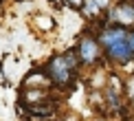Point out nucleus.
Returning a JSON list of instances; mask_svg holds the SVG:
<instances>
[{
    "instance_id": "obj_1",
    "label": "nucleus",
    "mask_w": 134,
    "mask_h": 121,
    "mask_svg": "<svg viewBox=\"0 0 134 121\" xmlns=\"http://www.w3.org/2000/svg\"><path fill=\"white\" fill-rule=\"evenodd\" d=\"M97 42L101 44L103 57L108 62H112L116 66H127L134 62V55L127 42V29L123 26H114V24H105L97 31Z\"/></svg>"
},
{
    "instance_id": "obj_2",
    "label": "nucleus",
    "mask_w": 134,
    "mask_h": 121,
    "mask_svg": "<svg viewBox=\"0 0 134 121\" xmlns=\"http://www.w3.org/2000/svg\"><path fill=\"white\" fill-rule=\"evenodd\" d=\"M44 73L51 79V86L64 88V90L72 86V81H75V77H77V73L68 66L64 55H53V57L48 59V64L44 66Z\"/></svg>"
},
{
    "instance_id": "obj_3",
    "label": "nucleus",
    "mask_w": 134,
    "mask_h": 121,
    "mask_svg": "<svg viewBox=\"0 0 134 121\" xmlns=\"http://www.w3.org/2000/svg\"><path fill=\"white\" fill-rule=\"evenodd\" d=\"M75 51H77V57H79L81 66H99V64L103 62L101 44L97 42V37H94V35H83Z\"/></svg>"
},
{
    "instance_id": "obj_4",
    "label": "nucleus",
    "mask_w": 134,
    "mask_h": 121,
    "mask_svg": "<svg viewBox=\"0 0 134 121\" xmlns=\"http://www.w3.org/2000/svg\"><path fill=\"white\" fill-rule=\"evenodd\" d=\"M48 86H51V79L44 73V68L42 70H31V73L24 77V88H44V90H46Z\"/></svg>"
},
{
    "instance_id": "obj_5",
    "label": "nucleus",
    "mask_w": 134,
    "mask_h": 121,
    "mask_svg": "<svg viewBox=\"0 0 134 121\" xmlns=\"http://www.w3.org/2000/svg\"><path fill=\"white\" fill-rule=\"evenodd\" d=\"M48 92L44 88H24L22 92V103L24 106H33V103H40V101H46Z\"/></svg>"
},
{
    "instance_id": "obj_6",
    "label": "nucleus",
    "mask_w": 134,
    "mask_h": 121,
    "mask_svg": "<svg viewBox=\"0 0 134 121\" xmlns=\"http://www.w3.org/2000/svg\"><path fill=\"white\" fill-rule=\"evenodd\" d=\"M105 88H110V90H114V92H119V95H123L125 81L121 79L116 73H110V75H108V84H105Z\"/></svg>"
},
{
    "instance_id": "obj_7",
    "label": "nucleus",
    "mask_w": 134,
    "mask_h": 121,
    "mask_svg": "<svg viewBox=\"0 0 134 121\" xmlns=\"http://www.w3.org/2000/svg\"><path fill=\"white\" fill-rule=\"evenodd\" d=\"M81 13L86 15V18H94L97 13H101V9L94 4V0H83V4H81Z\"/></svg>"
},
{
    "instance_id": "obj_8",
    "label": "nucleus",
    "mask_w": 134,
    "mask_h": 121,
    "mask_svg": "<svg viewBox=\"0 0 134 121\" xmlns=\"http://www.w3.org/2000/svg\"><path fill=\"white\" fill-rule=\"evenodd\" d=\"M94 4H97L101 11H108L110 7H112V0H94Z\"/></svg>"
},
{
    "instance_id": "obj_9",
    "label": "nucleus",
    "mask_w": 134,
    "mask_h": 121,
    "mask_svg": "<svg viewBox=\"0 0 134 121\" xmlns=\"http://www.w3.org/2000/svg\"><path fill=\"white\" fill-rule=\"evenodd\" d=\"M66 4H70L72 9H81V4H83V0H64Z\"/></svg>"
},
{
    "instance_id": "obj_10",
    "label": "nucleus",
    "mask_w": 134,
    "mask_h": 121,
    "mask_svg": "<svg viewBox=\"0 0 134 121\" xmlns=\"http://www.w3.org/2000/svg\"><path fill=\"white\" fill-rule=\"evenodd\" d=\"M127 42H130V48H132V55H134V29L127 31Z\"/></svg>"
},
{
    "instance_id": "obj_11",
    "label": "nucleus",
    "mask_w": 134,
    "mask_h": 121,
    "mask_svg": "<svg viewBox=\"0 0 134 121\" xmlns=\"http://www.w3.org/2000/svg\"><path fill=\"white\" fill-rule=\"evenodd\" d=\"M130 101H132V103H130V108H132V110H134V97H132V99H130Z\"/></svg>"
},
{
    "instance_id": "obj_12",
    "label": "nucleus",
    "mask_w": 134,
    "mask_h": 121,
    "mask_svg": "<svg viewBox=\"0 0 134 121\" xmlns=\"http://www.w3.org/2000/svg\"><path fill=\"white\" fill-rule=\"evenodd\" d=\"M97 121H105V119H97Z\"/></svg>"
},
{
    "instance_id": "obj_13",
    "label": "nucleus",
    "mask_w": 134,
    "mask_h": 121,
    "mask_svg": "<svg viewBox=\"0 0 134 121\" xmlns=\"http://www.w3.org/2000/svg\"><path fill=\"white\" fill-rule=\"evenodd\" d=\"M123 121H127V119H123Z\"/></svg>"
}]
</instances>
